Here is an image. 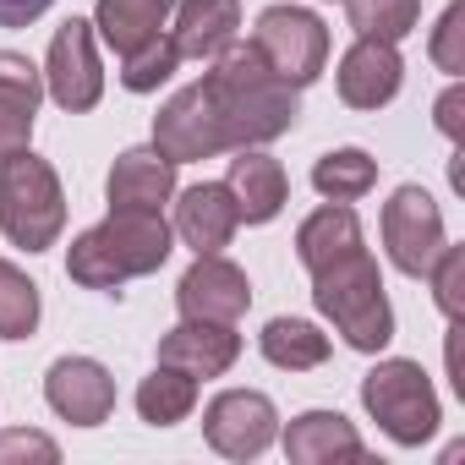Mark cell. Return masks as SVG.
Returning a JSON list of instances; mask_svg holds the SVG:
<instances>
[{"mask_svg": "<svg viewBox=\"0 0 465 465\" xmlns=\"http://www.w3.org/2000/svg\"><path fill=\"white\" fill-rule=\"evenodd\" d=\"M17 460H61V449L45 432L12 427V432H0V465H17Z\"/></svg>", "mask_w": 465, "mask_h": 465, "instance_id": "4dcf8cb0", "label": "cell"}, {"mask_svg": "<svg viewBox=\"0 0 465 465\" xmlns=\"http://www.w3.org/2000/svg\"><path fill=\"white\" fill-rule=\"evenodd\" d=\"M45 94H50L66 115H83V110L99 104V94H104V72H99V50H94V23L72 17V23L50 39Z\"/></svg>", "mask_w": 465, "mask_h": 465, "instance_id": "9c48e42d", "label": "cell"}, {"mask_svg": "<svg viewBox=\"0 0 465 465\" xmlns=\"http://www.w3.org/2000/svg\"><path fill=\"white\" fill-rule=\"evenodd\" d=\"M432 61L449 77L465 72V0H449V12L438 17V28H432Z\"/></svg>", "mask_w": 465, "mask_h": 465, "instance_id": "f546056e", "label": "cell"}, {"mask_svg": "<svg viewBox=\"0 0 465 465\" xmlns=\"http://www.w3.org/2000/svg\"><path fill=\"white\" fill-rule=\"evenodd\" d=\"M242 34V0H175V55L181 61H213Z\"/></svg>", "mask_w": 465, "mask_h": 465, "instance_id": "e0dca14e", "label": "cell"}, {"mask_svg": "<svg viewBox=\"0 0 465 465\" xmlns=\"http://www.w3.org/2000/svg\"><path fill=\"white\" fill-rule=\"evenodd\" d=\"M361 405H367V416L400 449L427 443L438 432V421H443L438 394H432V378L421 372V361H405V356H389V361H378L361 378Z\"/></svg>", "mask_w": 465, "mask_h": 465, "instance_id": "5b68a950", "label": "cell"}, {"mask_svg": "<svg viewBox=\"0 0 465 465\" xmlns=\"http://www.w3.org/2000/svg\"><path fill=\"white\" fill-rule=\"evenodd\" d=\"M175 66H181V55H175V45L159 34V39H148V45H137V50L121 55V88H132V94H153L159 83H170Z\"/></svg>", "mask_w": 465, "mask_h": 465, "instance_id": "4316f807", "label": "cell"}, {"mask_svg": "<svg viewBox=\"0 0 465 465\" xmlns=\"http://www.w3.org/2000/svg\"><path fill=\"white\" fill-rule=\"evenodd\" d=\"M345 12H351L356 39L400 45L416 28V17H421V0H345Z\"/></svg>", "mask_w": 465, "mask_h": 465, "instance_id": "484cf974", "label": "cell"}, {"mask_svg": "<svg viewBox=\"0 0 465 465\" xmlns=\"http://www.w3.org/2000/svg\"><path fill=\"white\" fill-rule=\"evenodd\" d=\"M175 307H181V318L236 323L252 307V280L230 263V258H219V252H197V263L175 285Z\"/></svg>", "mask_w": 465, "mask_h": 465, "instance_id": "30bf717a", "label": "cell"}, {"mask_svg": "<svg viewBox=\"0 0 465 465\" xmlns=\"http://www.w3.org/2000/svg\"><path fill=\"white\" fill-rule=\"evenodd\" d=\"M50 6H55V0H0V28H28V23H39Z\"/></svg>", "mask_w": 465, "mask_h": 465, "instance_id": "d6a6232c", "label": "cell"}, {"mask_svg": "<svg viewBox=\"0 0 465 465\" xmlns=\"http://www.w3.org/2000/svg\"><path fill=\"white\" fill-rule=\"evenodd\" d=\"M460 110H465V88L454 83V88L438 99V132H443L449 143H460Z\"/></svg>", "mask_w": 465, "mask_h": 465, "instance_id": "836d02e7", "label": "cell"}, {"mask_svg": "<svg viewBox=\"0 0 465 465\" xmlns=\"http://www.w3.org/2000/svg\"><path fill=\"white\" fill-rule=\"evenodd\" d=\"M383 247H389V263L411 280H421L443 252V213L421 186H400L383 203Z\"/></svg>", "mask_w": 465, "mask_h": 465, "instance_id": "ba28073f", "label": "cell"}, {"mask_svg": "<svg viewBox=\"0 0 465 465\" xmlns=\"http://www.w3.org/2000/svg\"><path fill=\"white\" fill-rule=\"evenodd\" d=\"M170 192H175V159H164L159 148H126L104 181V197L121 213H159Z\"/></svg>", "mask_w": 465, "mask_h": 465, "instance_id": "9a60e30c", "label": "cell"}, {"mask_svg": "<svg viewBox=\"0 0 465 465\" xmlns=\"http://www.w3.org/2000/svg\"><path fill=\"white\" fill-rule=\"evenodd\" d=\"M405 83V61L383 39H356L340 61V99L351 110H383Z\"/></svg>", "mask_w": 465, "mask_h": 465, "instance_id": "5bb4252c", "label": "cell"}, {"mask_svg": "<svg viewBox=\"0 0 465 465\" xmlns=\"http://www.w3.org/2000/svg\"><path fill=\"white\" fill-rule=\"evenodd\" d=\"M312 302L340 329V340L351 351L372 356V351H383L394 340V307L383 296V274H378L367 247L340 258V263H329V269H318L312 274Z\"/></svg>", "mask_w": 465, "mask_h": 465, "instance_id": "3957f363", "label": "cell"}, {"mask_svg": "<svg viewBox=\"0 0 465 465\" xmlns=\"http://www.w3.org/2000/svg\"><path fill=\"white\" fill-rule=\"evenodd\" d=\"M427 280H432V302H438V312H443L449 323H460V312H465V252L443 242V252L432 258Z\"/></svg>", "mask_w": 465, "mask_h": 465, "instance_id": "83f0119b", "label": "cell"}, {"mask_svg": "<svg viewBox=\"0 0 465 465\" xmlns=\"http://www.w3.org/2000/svg\"><path fill=\"white\" fill-rule=\"evenodd\" d=\"M34 115H39V110L0 104V164H6L12 153H23V148H28V137H34Z\"/></svg>", "mask_w": 465, "mask_h": 465, "instance_id": "1f68e13d", "label": "cell"}, {"mask_svg": "<svg viewBox=\"0 0 465 465\" xmlns=\"http://www.w3.org/2000/svg\"><path fill=\"white\" fill-rule=\"evenodd\" d=\"M285 454L296 465H329V460H361L367 443L340 411H307L285 427Z\"/></svg>", "mask_w": 465, "mask_h": 465, "instance_id": "ffe728a7", "label": "cell"}, {"mask_svg": "<svg viewBox=\"0 0 465 465\" xmlns=\"http://www.w3.org/2000/svg\"><path fill=\"white\" fill-rule=\"evenodd\" d=\"M236 197H230L224 181H203V186H186L181 203H175V236L192 247V252H224L230 236H236Z\"/></svg>", "mask_w": 465, "mask_h": 465, "instance_id": "2e32d148", "label": "cell"}, {"mask_svg": "<svg viewBox=\"0 0 465 465\" xmlns=\"http://www.w3.org/2000/svg\"><path fill=\"white\" fill-rule=\"evenodd\" d=\"M39 285L17 269V263H6L0 258V340H28L34 329H39Z\"/></svg>", "mask_w": 465, "mask_h": 465, "instance_id": "d4e9b609", "label": "cell"}, {"mask_svg": "<svg viewBox=\"0 0 465 465\" xmlns=\"http://www.w3.org/2000/svg\"><path fill=\"white\" fill-rule=\"evenodd\" d=\"M224 186H230V197H236V213H242L247 224H269V219L285 208V197H291L285 164L269 159L263 148H236Z\"/></svg>", "mask_w": 465, "mask_h": 465, "instance_id": "ac0fdd59", "label": "cell"}, {"mask_svg": "<svg viewBox=\"0 0 465 465\" xmlns=\"http://www.w3.org/2000/svg\"><path fill=\"white\" fill-rule=\"evenodd\" d=\"M45 400L55 416H66L72 427H99L115 411V378L94 361V356H61L45 372Z\"/></svg>", "mask_w": 465, "mask_h": 465, "instance_id": "7c38bea8", "label": "cell"}, {"mask_svg": "<svg viewBox=\"0 0 465 465\" xmlns=\"http://www.w3.org/2000/svg\"><path fill=\"white\" fill-rule=\"evenodd\" d=\"M252 50L263 55V66L291 83V88H307L318 83V72L329 66V28L323 17H312L307 6H269L258 23H252Z\"/></svg>", "mask_w": 465, "mask_h": 465, "instance_id": "8992f818", "label": "cell"}, {"mask_svg": "<svg viewBox=\"0 0 465 465\" xmlns=\"http://www.w3.org/2000/svg\"><path fill=\"white\" fill-rule=\"evenodd\" d=\"M258 345H263V356H269L274 367H285V372H312V367L329 361V334H318L307 318H274V323L258 334Z\"/></svg>", "mask_w": 465, "mask_h": 465, "instance_id": "603a6c76", "label": "cell"}, {"mask_svg": "<svg viewBox=\"0 0 465 465\" xmlns=\"http://www.w3.org/2000/svg\"><path fill=\"white\" fill-rule=\"evenodd\" d=\"M312 186L329 203H356L378 186V159H367L361 148H334L312 164Z\"/></svg>", "mask_w": 465, "mask_h": 465, "instance_id": "cb8c5ba5", "label": "cell"}, {"mask_svg": "<svg viewBox=\"0 0 465 465\" xmlns=\"http://www.w3.org/2000/svg\"><path fill=\"white\" fill-rule=\"evenodd\" d=\"M203 438L224 454V460H258L274 438H280V411L269 394L258 389H224L208 400L203 411Z\"/></svg>", "mask_w": 465, "mask_h": 465, "instance_id": "52a82bcc", "label": "cell"}, {"mask_svg": "<svg viewBox=\"0 0 465 465\" xmlns=\"http://www.w3.org/2000/svg\"><path fill=\"white\" fill-rule=\"evenodd\" d=\"M351 252H361V219L351 213V203H323L318 213L302 219L296 258H302L307 274H318V269H329V263H340Z\"/></svg>", "mask_w": 465, "mask_h": 465, "instance_id": "d6986e66", "label": "cell"}, {"mask_svg": "<svg viewBox=\"0 0 465 465\" xmlns=\"http://www.w3.org/2000/svg\"><path fill=\"white\" fill-rule=\"evenodd\" d=\"M170 258V224L159 213H121L110 208V219H99L94 230L72 242L66 252V274L83 291H115L137 274H153Z\"/></svg>", "mask_w": 465, "mask_h": 465, "instance_id": "7a4b0ae2", "label": "cell"}, {"mask_svg": "<svg viewBox=\"0 0 465 465\" xmlns=\"http://www.w3.org/2000/svg\"><path fill=\"white\" fill-rule=\"evenodd\" d=\"M203 94H208L230 148H263V143L285 137L302 115V99H296L302 88L280 83L252 45H230L224 55H213V72L203 77Z\"/></svg>", "mask_w": 465, "mask_h": 465, "instance_id": "6da1fadb", "label": "cell"}, {"mask_svg": "<svg viewBox=\"0 0 465 465\" xmlns=\"http://www.w3.org/2000/svg\"><path fill=\"white\" fill-rule=\"evenodd\" d=\"M0 230H6L12 247H28V252L55 247V236L66 230L61 181H55V170H50L39 153H28V148L0 164Z\"/></svg>", "mask_w": 465, "mask_h": 465, "instance_id": "277c9868", "label": "cell"}, {"mask_svg": "<svg viewBox=\"0 0 465 465\" xmlns=\"http://www.w3.org/2000/svg\"><path fill=\"white\" fill-rule=\"evenodd\" d=\"M170 12H175V0H99L94 28L104 34V45L115 55H126V50L159 39L164 23H170Z\"/></svg>", "mask_w": 465, "mask_h": 465, "instance_id": "44dd1931", "label": "cell"}, {"mask_svg": "<svg viewBox=\"0 0 465 465\" xmlns=\"http://www.w3.org/2000/svg\"><path fill=\"white\" fill-rule=\"evenodd\" d=\"M192 405H197V378L181 372V367H164V361H159V367L137 383V416H143L148 427H175V421L192 416Z\"/></svg>", "mask_w": 465, "mask_h": 465, "instance_id": "7402d4cb", "label": "cell"}, {"mask_svg": "<svg viewBox=\"0 0 465 465\" xmlns=\"http://www.w3.org/2000/svg\"><path fill=\"white\" fill-rule=\"evenodd\" d=\"M242 356V334L236 323H203V318H181L164 340H159V361L181 367L192 378H224Z\"/></svg>", "mask_w": 465, "mask_h": 465, "instance_id": "4fadbf2b", "label": "cell"}, {"mask_svg": "<svg viewBox=\"0 0 465 465\" xmlns=\"http://www.w3.org/2000/svg\"><path fill=\"white\" fill-rule=\"evenodd\" d=\"M45 99V72L28 55L0 50V104H17V110H39Z\"/></svg>", "mask_w": 465, "mask_h": 465, "instance_id": "f1b7e54d", "label": "cell"}, {"mask_svg": "<svg viewBox=\"0 0 465 465\" xmlns=\"http://www.w3.org/2000/svg\"><path fill=\"white\" fill-rule=\"evenodd\" d=\"M153 148H159L164 159H175V164L213 159V153L230 148L224 132H219V115H213V104H208V94H203V83L181 88V94L153 115Z\"/></svg>", "mask_w": 465, "mask_h": 465, "instance_id": "8fae6325", "label": "cell"}]
</instances>
